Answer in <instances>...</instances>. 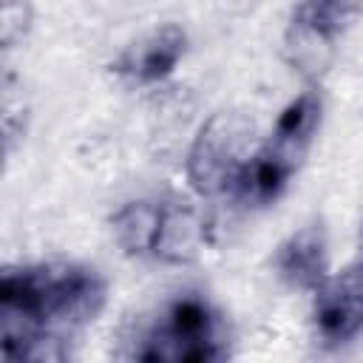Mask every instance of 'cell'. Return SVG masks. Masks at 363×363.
Instances as JSON below:
<instances>
[{
  "label": "cell",
  "mask_w": 363,
  "mask_h": 363,
  "mask_svg": "<svg viewBox=\"0 0 363 363\" xmlns=\"http://www.w3.org/2000/svg\"><path fill=\"white\" fill-rule=\"evenodd\" d=\"M105 298V278L85 264L45 261L6 267L0 275L3 360H68L71 335L102 312Z\"/></svg>",
  "instance_id": "1"
},
{
  "label": "cell",
  "mask_w": 363,
  "mask_h": 363,
  "mask_svg": "<svg viewBox=\"0 0 363 363\" xmlns=\"http://www.w3.org/2000/svg\"><path fill=\"white\" fill-rule=\"evenodd\" d=\"M227 332L221 312L201 292H179L159 315L128 340V360L145 363H213L224 360Z\"/></svg>",
  "instance_id": "2"
},
{
  "label": "cell",
  "mask_w": 363,
  "mask_h": 363,
  "mask_svg": "<svg viewBox=\"0 0 363 363\" xmlns=\"http://www.w3.org/2000/svg\"><path fill=\"white\" fill-rule=\"evenodd\" d=\"M247 136H250V125L235 113H218L207 125H201L187 153V179L196 193L201 196L230 193L241 164L250 156Z\"/></svg>",
  "instance_id": "3"
},
{
  "label": "cell",
  "mask_w": 363,
  "mask_h": 363,
  "mask_svg": "<svg viewBox=\"0 0 363 363\" xmlns=\"http://www.w3.org/2000/svg\"><path fill=\"white\" fill-rule=\"evenodd\" d=\"M312 295V329L323 346H343L363 332V264L326 275Z\"/></svg>",
  "instance_id": "4"
},
{
  "label": "cell",
  "mask_w": 363,
  "mask_h": 363,
  "mask_svg": "<svg viewBox=\"0 0 363 363\" xmlns=\"http://www.w3.org/2000/svg\"><path fill=\"white\" fill-rule=\"evenodd\" d=\"M363 0H298L286 28V45L295 51V62L315 60L318 51L332 45L352 28Z\"/></svg>",
  "instance_id": "5"
},
{
  "label": "cell",
  "mask_w": 363,
  "mask_h": 363,
  "mask_svg": "<svg viewBox=\"0 0 363 363\" xmlns=\"http://www.w3.org/2000/svg\"><path fill=\"white\" fill-rule=\"evenodd\" d=\"M187 51V34L176 23H164L133 40L111 65L116 77L130 85H156L167 79Z\"/></svg>",
  "instance_id": "6"
},
{
  "label": "cell",
  "mask_w": 363,
  "mask_h": 363,
  "mask_svg": "<svg viewBox=\"0 0 363 363\" xmlns=\"http://www.w3.org/2000/svg\"><path fill=\"white\" fill-rule=\"evenodd\" d=\"M272 267H275V275L289 289L315 292L329 275V244H326L323 227L312 221L289 233L278 244Z\"/></svg>",
  "instance_id": "7"
},
{
  "label": "cell",
  "mask_w": 363,
  "mask_h": 363,
  "mask_svg": "<svg viewBox=\"0 0 363 363\" xmlns=\"http://www.w3.org/2000/svg\"><path fill=\"white\" fill-rule=\"evenodd\" d=\"M207 241V227L201 213L179 199H159V221H156V235H153V250L150 258L162 264H190L199 258Z\"/></svg>",
  "instance_id": "8"
},
{
  "label": "cell",
  "mask_w": 363,
  "mask_h": 363,
  "mask_svg": "<svg viewBox=\"0 0 363 363\" xmlns=\"http://www.w3.org/2000/svg\"><path fill=\"white\" fill-rule=\"evenodd\" d=\"M295 164H298L295 159L264 145L247 156V162L241 164L233 187H230V196H235L244 204H272L289 184Z\"/></svg>",
  "instance_id": "9"
},
{
  "label": "cell",
  "mask_w": 363,
  "mask_h": 363,
  "mask_svg": "<svg viewBox=\"0 0 363 363\" xmlns=\"http://www.w3.org/2000/svg\"><path fill=\"white\" fill-rule=\"evenodd\" d=\"M320 111H323V102H320V94L315 88H306L301 91L275 119V128L269 133V147H275L278 153L289 156V159H301L318 130V122H320Z\"/></svg>",
  "instance_id": "10"
},
{
  "label": "cell",
  "mask_w": 363,
  "mask_h": 363,
  "mask_svg": "<svg viewBox=\"0 0 363 363\" xmlns=\"http://www.w3.org/2000/svg\"><path fill=\"white\" fill-rule=\"evenodd\" d=\"M156 221H159V201L136 199V201L122 204L111 218L113 235H116V244L122 247V252L130 258H150Z\"/></svg>",
  "instance_id": "11"
},
{
  "label": "cell",
  "mask_w": 363,
  "mask_h": 363,
  "mask_svg": "<svg viewBox=\"0 0 363 363\" xmlns=\"http://www.w3.org/2000/svg\"><path fill=\"white\" fill-rule=\"evenodd\" d=\"M28 26H31V3H28V0H3L0 40H3V51H6V54H9L17 43H23Z\"/></svg>",
  "instance_id": "12"
}]
</instances>
